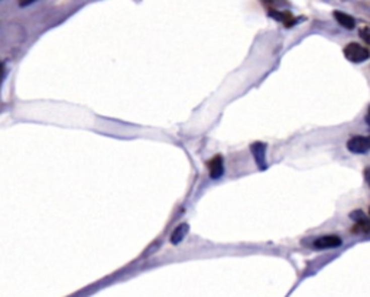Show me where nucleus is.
<instances>
[{
	"label": "nucleus",
	"mask_w": 370,
	"mask_h": 297,
	"mask_svg": "<svg viewBox=\"0 0 370 297\" xmlns=\"http://www.w3.org/2000/svg\"><path fill=\"white\" fill-rule=\"evenodd\" d=\"M344 56L347 58L350 62L360 64V62H364V61L369 59L370 52L369 49H366L360 43L351 42L344 46Z\"/></svg>",
	"instance_id": "nucleus-1"
},
{
	"label": "nucleus",
	"mask_w": 370,
	"mask_h": 297,
	"mask_svg": "<svg viewBox=\"0 0 370 297\" xmlns=\"http://www.w3.org/2000/svg\"><path fill=\"white\" fill-rule=\"evenodd\" d=\"M347 148L351 153L364 155L370 152V136H354L347 141Z\"/></svg>",
	"instance_id": "nucleus-2"
},
{
	"label": "nucleus",
	"mask_w": 370,
	"mask_h": 297,
	"mask_svg": "<svg viewBox=\"0 0 370 297\" xmlns=\"http://www.w3.org/2000/svg\"><path fill=\"white\" fill-rule=\"evenodd\" d=\"M343 245V240L337 235H324L314 241V248L317 250H333Z\"/></svg>",
	"instance_id": "nucleus-3"
},
{
	"label": "nucleus",
	"mask_w": 370,
	"mask_h": 297,
	"mask_svg": "<svg viewBox=\"0 0 370 297\" xmlns=\"http://www.w3.org/2000/svg\"><path fill=\"white\" fill-rule=\"evenodd\" d=\"M252 155L256 160V165L258 168L262 170H265L268 168V163H266V144L262 143V141H256L251 146Z\"/></svg>",
	"instance_id": "nucleus-4"
},
{
	"label": "nucleus",
	"mask_w": 370,
	"mask_h": 297,
	"mask_svg": "<svg viewBox=\"0 0 370 297\" xmlns=\"http://www.w3.org/2000/svg\"><path fill=\"white\" fill-rule=\"evenodd\" d=\"M208 169H210V176L213 179L221 178L223 173H224V162H223V158L220 155L216 156V158H213V159L208 162Z\"/></svg>",
	"instance_id": "nucleus-5"
},
{
	"label": "nucleus",
	"mask_w": 370,
	"mask_h": 297,
	"mask_svg": "<svg viewBox=\"0 0 370 297\" xmlns=\"http://www.w3.org/2000/svg\"><path fill=\"white\" fill-rule=\"evenodd\" d=\"M333 15H334V18H336V21L338 22V25H341L343 28H346L348 31H351V29L356 28V21H354V18L350 16V15L346 13V12L336 11Z\"/></svg>",
	"instance_id": "nucleus-6"
},
{
	"label": "nucleus",
	"mask_w": 370,
	"mask_h": 297,
	"mask_svg": "<svg viewBox=\"0 0 370 297\" xmlns=\"http://www.w3.org/2000/svg\"><path fill=\"white\" fill-rule=\"evenodd\" d=\"M188 231H190V225H188V224L187 222L179 224V225L174 230V233L171 234V244L174 245L179 244V243L185 238V235L188 234Z\"/></svg>",
	"instance_id": "nucleus-7"
},
{
	"label": "nucleus",
	"mask_w": 370,
	"mask_h": 297,
	"mask_svg": "<svg viewBox=\"0 0 370 297\" xmlns=\"http://www.w3.org/2000/svg\"><path fill=\"white\" fill-rule=\"evenodd\" d=\"M271 16L278 19V21L283 22L286 26H291L294 23V18L289 12H271Z\"/></svg>",
	"instance_id": "nucleus-8"
},
{
	"label": "nucleus",
	"mask_w": 370,
	"mask_h": 297,
	"mask_svg": "<svg viewBox=\"0 0 370 297\" xmlns=\"http://www.w3.org/2000/svg\"><path fill=\"white\" fill-rule=\"evenodd\" d=\"M360 38L364 41V42L370 45V28H363V29H360Z\"/></svg>",
	"instance_id": "nucleus-9"
},
{
	"label": "nucleus",
	"mask_w": 370,
	"mask_h": 297,
	"mask_svg": "<svg viewBox=\"0 0 370 297\" xmlns=\"http://www.w3.org/2000/svg\"><path fill=\"white\" fill-rule=\"evenodd\" d=\"M35 2H38V0H19V6L25 8V6H29V5H32V3H35Z\"/></svg>",
	"instance_id": "nucleus-10"
},
{
	"label": "nucleus",
	"mask_w": 370,
	"mask_h": 297,
	"mask_svg": "<svg viewBox=\"0 0 370 297\" xmlns=\"http://www.w3.org/2000/svg\"><path fill=\"white\" fill-rule=\"evenodd\" d=\"M364 179H366V182H367V185L370 186V169L366 170V173H364Z\"/></svg>",
	"instance_id": "nucleus-11"
},
{
	"label": "nucleus",
	"mask_w": 370,
	"mask_h": 297,
	"mask_svg": "<svg viewBox=\"0 0 370 297\" xmlns=\"http://www.w3.org/2000/svg\"><path fill=\"white\" fill-rule=\"evenodd\" d=\"M3 74H5V65L0 62V81H2V78H3Z\"/></svg>",
	"instance_id": "nucleus-12"
},
{
	"label": "nucleus",
	"mask_w": 370,
	"mask_h": 297,
	"mask_svg": "<svg viewBox=\"0 0 370 297\" xmlns=\"http://www.w3.org/2000/svg\"><path fill=\"white\" fill-rule=\"evenodd\" d=\"M366 123L370 126V107L369 110H367V114H366Z\"/></svg>",
	"instance_id": "nucleus-13"
},
{
	"label": "nucleus",
	"mask_w": 370,
	"mask_h": 297,
	"mask_svg": "<svg viewBox=\"0 0 370 297\" xmlns=\"http://www.w3.org/2000/svg\"><path fill=\"white\" fill-rule=\"evenodd\" d=\"M369 213H370V209H369Z\"/></svg>",
	"instance_id": "nucleus-14"
}]
</instances>
